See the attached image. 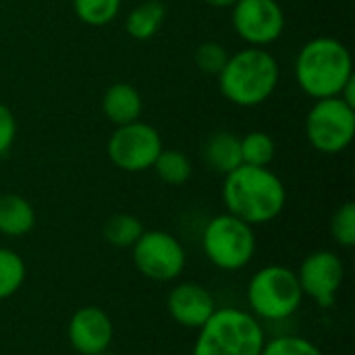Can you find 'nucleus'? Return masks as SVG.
Wrapping results in <instances>:
<instances>
[{
    "label": "nucleus",
    "mask_w": 355,
    "mask_h": 355,
    "mask_svg": "<svg viewBox=\"0 0 355 355\" xmlns=\"http://www.w3.org/2000/svg\"><path fill=\"white\" fill-rule=\"evenodd\" d=\"M231 8L235 33L250 46L264 48L285 29V12L277 0H237Z\"/></svg>",
    "instance_id": "obj_11"
},
{
    "label": "nucleus",
    "mask_w": 355,
    "mask_h": 355,
    "mask_svg": "<svg viewBox=\"0 0 355 355\" xmlns=\"http://www.w3.org/2000/svg\"><path fill=\"white\" fill-rule=\"evenodd\" d=\"M17 137V121L6 104L0 102V156L8 154Z\"/></svg>",
    "instance_id": "obj_26"
},
{
    "label": "nucleus",
    "mask_w": 355,
    "mask_h": 355,
    "mask_svg": "<svg viewBox=\"0 0 355 355\" xmlns=\"http://www.w3.org/2000/svg\"><path fill=\"white\" fill-rule=\"evenodd\" d=\"M354 77L352 52L335 37L310 40L295 58L297 85L314 100L339 96Z\"/></svg>",
    "instance_id": "obj_2"
},
{
    "label": "nucleus",
    "mask_w": 355,
    "mask_h": 355,
    "mask_svg": "<svg viewBox=\"0 0 355 355\" xmlns=\"http://www.w3.org/2000/svg\"><path fill=\"white\" fill-rule=\"evenodd\" d=\"M158 175V179L171 187H179L185 185L193 173L189 158L181 152V150H164L158 154L154 166H152Z\"/></svg>",
    "instance_id": "obj_18"
},
{
    "label": "nucleus",
    "mask_w": 355,
    "mask_h": 355,
    "mask_svg": "<svg viewBox=\"0 0 355 355\" xmlns=\"http://www.w3.org/2000/svg\"><path fill=\"white\" fill-rule=\"evenodd\" d=\"M202 156L206 164L218 173V175H229L237 166H241V146L239 137L231 131H216L212 133L202 150Z\"/></svg>",
    "instance_id": "obj_15"
},
{
    "label": "nucleus",
    "mask_w": 355,
    "mask_h": 355,
    "mask_svg": "<svg viewBox=\"0 0 355 355\" xmlns=\"http://www.w3.org/2000/svg\"><path fill=\"white\" fill-rule=\"evenodd\" d=\"M223 202L229 214L258 227L275 220L283 212L287 204V189L279 175L268 166L241 164L225 175Z\"/></svg>",
    "instance_id": "obj_1"
},
{
    "label": "nucleus",
    "mask_w": 355,
    "mask_h": 355,
    "mask_svg": "<svg viewBox=\"0 0 355 355\" xmlns=\"http://www.w3.org/2000/svg\"><path fill=\"white\" fill-rule=\"evenodd\" d=\"M260 355H324V352L306 337L281 335L275 339H266Z\"/></svg>",
    "instance_id": "obj_23"
},
{
    "label": "nucleus",
    "mask_w": 355,
    "mask_h": 355,
    "mask_svg": "<svg viewBox=\"0 0 355 355\" xmlns=\"http://www.w3.org/2000/svg\"><path fill=\"white\" fill-rule=\"evenodd\" d=\"M123 0H73V10L85 25L102 27L116 19Z\"/></svg>",
    "instance_id": "obj_22"
},
{
    "label": "nucleus",
    "mask_w": 355,
    "mask_h": 355,
    "mask_svg": "<svg viewBox=\"0 0 355 355\" xmlns=\"http://www.w3.org/2000/svg\"><path fill=\"white\" fill-rule=\"evenodd\" d=\"M297 281L304 291L316 306L329 310L337 304V295L345 281V264L339 254L331 250H318L304 258L300 264Z\"/></svg>",
    "instance_id": "obj_10"
},
{
    "label": "nucleus",
    "mask_w": 355,
    "mask_h": 355,
    "mask_svg": "<svg viewBox=\"0 0 355 355\" xmlns=\"http://www.w3.org/2000/svg\"><path fill=\"white\" fill-rule=\"evenodd\" d=\"M214 295L200 283H179L168 291L166 310L183 329L198 331L216 310Z\"/></svg>",
    "instance_id": "obj_13"
},
{
    "label": "nucleus",
    "mask_w": 355,
    "mask_h": 355,
    "mask_svg": "<svg viewBox=\"0 0 355 355\" xmlns=\"http://www.w3.org/2000/svg\"><path fill=\"white\" fill-rule=\"evenodd\" d=\"M245 300L258 320L281 322L291 318L304 302L297 272L283 264L260 268L248 283Z\"/></svg>",
    "instance_id": "obj_5"
},
{
    "label": "nucleus",
    "mask_w": 355,
    "mask_h": 355,
    "mask_svg": "<svg viewBox=\"0 0 355 355\" xmlns=\"http://www.w3.org/2000/svg\"><path fill=\"white\" fill-rule=\"evenodd\" d=\"M98 355H116V354H112V352H108V349H106V352H102V354H98Z\"/></svg>",
    "instance_id": "obj_28"
},
{
    "label": "nucleus",
    "mask_w": 355,
    "mask_h": 355,
    "mask_svg": "<svg viewBox=\"0 0 355 355\" xmlns=\"http://www.w3.org/2000/svg\"><path fill=\"white\" fill-rule=\"evenodd\" d=\"M266 333L260 320L241 308H216L198 329L191 355H260Z\"/></svg>",
    "instance_id": "obj_4"
},
{
    "label": "nucleus",
    "mask_w": 355,
    "mask_h": 355,
    "mask_svg": "<svg viewBox=\"0 0 355 355\" xmlns=\"http://www.w3.org/2000/svg\"><path fill=\"white\" fill-rule=\"evenodd\" d=\"M229 60V52L223 44L218 42H204L196 50V64L202 73L208 75H218Z\"/></svg>",
    "instance_id": "obj_25"
},
{
    "label": "nucleus",
    "mask_w": 355,
    "mask_h": 355,
    "mask_svg": "<svg viewBox=\"0 0 355 355\" xmlns=\"http://www.w3.org/2000/svg\"><path fill=\"white\" fill-rule=\"evenodd\" d=\"M279 62L264 50L250 46L229 56L225 69L218 73L223 96L235 106L252 108L264 104L279 85Z\"/></svg>",
    "instance_id": "obj_3"
},
{
    "label": "nucleus",
    "mask_w": 355,
    "mask_h": 355,
    "mask_svg": "<svg viewBox=\"0 0 355 355\" xmlns=\"http://www.w3.org/2000/svg\"><path fill=\"white\" fill-rule=\"evenodd\" d=\"M25 260L10 248H0V302L12 297L25 283Z\"/></svg>",
    "instance_id": "obj_19"
},
{
    "label": "nucleus",
    "mask_w": 355,
    "mask_h": 355,
    "mask_svg": "<svg viewBox=\"0 0 355 355\" xmlns=\"http://www.w3.org/2000/svg\"><path fill=\"white\" fill-rule=\"evenodd\" d=\"M204 2L214 6V8H231L237 0H204Z\"/></svg>",
    "instance_id": "obj_27"
},
{
    "label": "nucleus",
    "mask_w": 355,
    "mask_h": 355,
    "mask_svg": "<svg viewBox=\"0 0 355 355\" xmlns=\"http://www.w3.org/2000/svg\"><path fill=\"white\" fill-rule=\"evenodd\" d=\"M35 227V210L19 193H0V235L23 237Z\"/></svg>",
    "instance_id": "obj_16"
},
{
    "label": "nucleus",
    "mask_w": 355,
    "mask_h": 355,
    "mask_svg": "<svg viewBox=\"0 0 355 355\" xmlns=\"http://www.w3.org/2000/svg\"><path fill=\"white\" fill-rule=\"evenodd\" d=\"M137 272L156 283L177 281L185 266L187 254L183 243L168 231H144L131 248Z\"/></svg>",
    "instance_id": "obj_8"
},
{
    "label": "nucleus",
    "mask_w": 355,
    "mask_h": 355,
    "mask_svg": "<svg viewBox=\"0 0 355 355\" xmlns=\"http://www.w3.org/2000/svg\"><path fill=\"white\" fill-rule=\"evenodd\" d=\"M202 250L210 264H214L218 270H243L254 260L258 250L254 227L229 212L218 214L204 227Z\"/></svg>",
    "instance_id": "obj_6"
},
{
    "label": "nucleus",
    "mask_w": 355,
    "mask_h": 355,
    "mask_svg": "<svg viewBox=\"0 0 355 355\" xmlns=\"http://www.w3.org/2000/svg\"><path fill=\"white\" fill-rule=\"evenodd\" d=\"M114 327L110 316L98 306L79 308L67 327V339L79 355H98L110 349Z\"/></svg>",
    "instance_id": "obj_12"
},
{
    "label": "nucleus",
    "mask_w": 355,
    "mask_h": 355,
    "mask_svg": "<svg viewBox=\"0 0 355 355\" xmlns=\"http://www.w3.org/2000/svg\"><path fill=\"white\" fill-rule=\"evenodd\" d=\"M162 148L160 133L152 125L133 121L114 129L106 150L116 168L125 173H141L154 166Z\"/></svg>",
    "instance_id": "obj_9"
},
{
    "label": "nucleus",
    "mask_w": 355,
    "mask_h": 355,
    "mask_svg": "<svg viewBox=\"0 0 355 355\" xmlns=\"http://www.w3.org/2000/svg\"><path fill=\"white\" fill-rule=\"evenodd\" d=\"M306 137L320 154H341L355 137V108L339 96L316 100L306 116Z\"/></svg>",
    "instance_id": "obj_7"
},
{
    "label": "nucleus",
    "mask_w": 355,
    "mask_h": 355,
    "mask_svg": "<svg viewBox=\"0 0 355 355\" xmlns=\"http://www.w3.org/2000/svg\"><path fill=\"white\" fill-rule=\"evenodd\" d=\"M102 110L106 119L114 123L116 127L139 121V114L144 110L141 94L131 83L116 81L106 89L102 98Z\"/></svg>",
    "instance_id": "obj_14"
},
{
    "label": "nucleus",
    "mask_w": 355,
    "mask_h": 355,
    "mask_svg": "<svg viewBox=\"0 0 355 355\" xmlns=\"http://www.w3.org/2000/svg\"><path fill=\"white\" fill-rule=\"evenodd\" d=\"M331 233L333 239L341 248H354L355 245V204L345 202L337 208V212L331 218Z\"/></svg>",
    "instance_id": "obj_24"
},
{
    "label": "nucleus",
    "mask_w": 355,
    "mask_h": 355,
    "mask_svg": "<svg viewBox=\"0 0 355 355\" xmlns=\"http://www.w3.org/2000/svg\"><path fill=\"white\" fill-rule=\"evenodd\" d=\"M144 231L141 220L133 214H114L104 223V239L121 250H131Z\"/></svg>",
    "instance_id": "obj_20"
},
{
    "label": "nucleus",
    "mask_w": 355,
    "mask_h": 355,
    "mask_svg": "<svg viewBox=\"0 0 355 355\" xmlns=\"http://www.w3.org/2000/svg\"><path fill=\"white\" fill-rule=\"evenodd\" d=\"M164 17H166V6L162 0H146L127 15L125 29L133 40L146 42L160 31Z\"/></svg>",
    "instance_id": "obj_17"
},
{
    "label": "nucleus",
    "mask_w": 355,
    "mask_h": 355,
    "mask_svg": "<svg viewBox=\"0 0 355 355\" xmlns=\"http://www.w3.org/2000/svg\"><path fill=\"white\" fill-rule=\"evenodd\" d=\"M241 162L250 166H268L275 158V139L264 131H252L239 137Z\"/></svg>",
    "instance_id": "obj_21"
}]
</instances>
